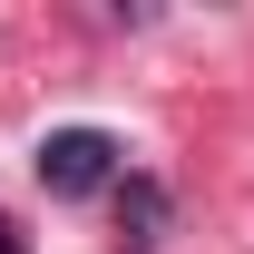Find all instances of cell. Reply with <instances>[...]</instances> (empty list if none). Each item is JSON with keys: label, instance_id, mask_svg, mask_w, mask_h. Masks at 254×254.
<instances>
[{"label": "cell", "instance_id": "1", "mask_svg": "<svg viewBox=\"0 0 254 254\" xmlns=\"http://www.w3.org/2000/svg\"><path fill=\"white\" fill-rule=\"evenodd\" d=\"M118 176V137L108 127H49L39 137V186L49 195H98Z\"/></svg>", "mask_w": 254, "mask_h": 254}, {"label": "cell", "instance_id": "2", "mask_svg": "<svg viewBox=\"0 0 254 254\" xmlns=\"http://www.w3.org/2000/svg\"><path fill=\"white\" fill-rule=\"evenodd\" d=\"M118 215L137 225V235H166V186H157V176H127V186H118Z\"/></svg>", "mask_w": 254, "mask_h": 254}, {"label": "cell", "instance_id": "3", "mask_svg": "<svg viewBox=\"0 0 254 254\" xmlns=\"http://www.w3.org/2000/svg\"><path fill=\"white\" fill-rule=\"evenodd\" d=\"M0 254H20V225H10V215H0Z\"/></svg>", "mask_w": 254, "mask_h": 254}]
</instances>
